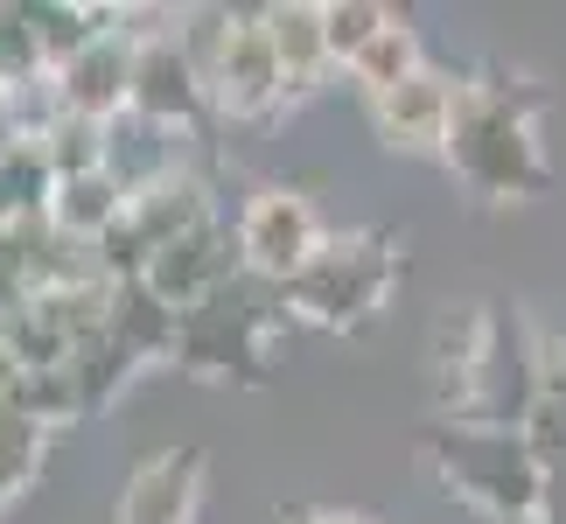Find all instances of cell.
Listing matches in <instances>:
<instances>
[{
	"instance_id": "obj_25",
	"label": "cell",
	"mask_w": 566,
	"mask_h": 524,
	"mask_svg": "<svg viewBox=\"0 0 566 524\" xmlns=\"http://www.w3.org/2000/svg\"><path fill=\"white\" fill-rule=\"evenodd\" d=\"M231 29H238V8H182L176 14V42H182V56L196 63V71H203V84H210L217 63H224Z\"/></svg>"
},
{
	"instance_id": "obj_2",
	"label": "cell",
	"mask_w": 566,
	"mask_h": 524,
	"mask_svg": "<svg viewBox=\"0 0 566 524\" xmlns=\"http://www.w3.org/2000/svg\"><path fill=\"white\" fill-rule=\"evenodd\" d=\"M420 454L441 475L454 504H469L490 524H538L546 517V469L532 462L517 427H483V420H427Z\"/></svg>"
},
{
	"instance_id": "obj_31",
	"label": "cell",
	"mask_w": 566,
	"mask_h": 524,
	"mask_svg": "<svg viewBox=\"0 0 566 524\" xmlns=\"http://www.w3.org/2000/svg\"><path fill=\"white\" fill-rule=\"evenodd\" d=\"M0 364H8V315H0Z\"/></svg>"
},
{
	"instance_id": "obj_20",
	"label": "cell",
	"mask_w": 566,
	"mask_h": 524,
	"mask_svg": "<svg viewBox=\"0 0 566 524\" xmlns=\"http://www.w3.org/2000/svg\"><path fill=\"white\" fill-rule=\"evenodd\" d=\"M105 168H113L126 182V196H134V189L155 182V175L176 168V134H168V126H147L134 113H119L113 119V147H105Z\"/></svg>"
},
{
	"instance_id": "obj_5",
	"label": "cell",
	"mask_w": 566,
	"mask_h": 524,
	"mask_svg": "<svg viewBox=\"0 0 566 524\" xmlns=\"http://www.w3.org/2000/svg\"><path fill=\"white\" fill-rule=\"evenodd\" d=\"M210 113L224 126H266L287 113V84H280V56L266 35V8H238L231 50L210 71Z\"/></svg>"
},
{
	"instance_id": "obj_3",
	"label": "cell",
	"mask_w": 566,
	"mask_h": 524,
	"mask_svg": "<svg viewBox=\"0 0 566 524\" xmlns=\"http://www.w3.org/2000/svg\"><path fill=\"white\" fill-rule=\"evenodd\" d=\"M287 287L259 273H238L224 294L182 315L176 329V370L203 385H266L273 378V343L287 329Z\"/></svg>"
},
{
	"instance_id": "obj_4",
	"label": "cell",
	"mask_w": 566,
	"mask_h": 524,
	"mask_svg": "<svg viewBox=\"0 0 566 524\" xmlns=\"http://www.w3.org/2000/svg\"><path fill=\"white\" fill-rule=\"evenodd\" d=\"M406 273V238L399 231H329L322 252L287 280V315L308 329L350 336L385 315L391 287Z\"/></svg>"
},
{
	"instance_id": "obj_10",
	"label": "cell",
	"mask_w": 566,
	"mask_h": 524,
	"mask_svg": "<svg viewBox=\"0 0 566 524\" xmlns=\"http://www.w3.org/2000/svg\"><path fill=\"white\" fill-rule=\"evenodd\" d=\"M454 92H462V77L454 71H412L399 92H385L364 105V119H371L378 147L391 155H441L448 147V119H454Z\"/></svg>"
},
{
	"instance_id": "obj_16",
	"label": "cell",
	"mask_w": 566,
	"mask_h": 524,
	"mask_svg": "<svg viewBox=\"0 0 566 524\" xmlns=\"http://www.w3.org/2000/svg\"><path fill=\"white\" fill-rule=\"evenodd\" d=\"M113 343L126 349L134 364H176V329H182V315L168 308V301L147 287V280H134V287H119L113 294Z\"/></svg>"
},
{
	"instance_id": "obj_18",
	"label": "cell",
	"mask_w": 566,
	"mask_h": 524,
	"mask_svg": "<svg viewBox=\"0 0 566 524\" xmlns=\"http://www.w3.org/2000/svg\"><path fill=\"white\" fill-rule=\"evenodd\" d=\"M63 370H71V391H77V412L92 420V412H105L119 399V385L134 378V357L113 343V329H98V336H77L71 343V357H63Z\"/></svg>"
},
{
	"instance_id": "obj_24",
	"label": "cell",
	"mask_w": 566,
	"mask_h": 524,
	"mask_svg": "<svg viewBox=\"0 0 566 524\" xmlns=\"http://www.w3.org/2000/svg\"><path fill=\"white\" fill-rule=\"evenodd\" d=\"M105 147H113V126H98V119H77V113H71L50 140H42V155H50L56 182H71V175L105 168Z\"/></svg>"
},
{
	"instance_id": "obj_29",
	"label": "cell",
	"mask_w": 566,
	"mask_h": 524,
	"mask_svg": "<svg viewBox=\"0 0 566 524\" xmlns=\"http://www.w3.org/2000/svg\"><path fill=\"white\" fill-rule=\"evenodd\" d=\"M280 524H378V517H357V511H280Z\"/></svg>"
},
{
	"instance_id": "obj_17",
	"label": "cell",
	"mask_w": 566,
	"mask_h": 524,
	"mask_svg": "<svg viewBox=\"0 0 566 524\" xmlns=\"http://www.w3.org/2000/svg\"><path fill=\"white\" fill-rule=\"evenodd\" d=\"M412 71H427V50H420V29H412L406 14H391L385 29L364 42V56L343 71V84L371 105V98H385V92H399V84L412 77Z\"/></svg>"
},
{
	"instance_id": "obj_1",
	"label": "cell",
	"mask_w": 566,
	"mask_h": 524,
	"mask_svg": "<svg viewBox=\"0 0 566 524\" xmlns=\"http://www.w3.org/2000/svg\"><path fill=\"white\" fill-rule=\"evenodd\" d=\"M546 113H553V92L538 77L483 63L454 92L441 161L462 175V189L475 203H532V196L553 189V161H546V140H538Z\"/></svg>"
},
{
	"instance_id": "obj_8",
	"label": "cell",
	"mask_w": 566,
	"mask_h": 524,
	"mask_svg": "<svg viewBox=\"0 0 566 524\" xmlns=\"http://www.w3.org/2000/svg\"><path fill=\"white\" fill-rule=\"evenodd\" d=\"M203 483H210V454L196 441L155 448V454L134 462V475H126L113 524H196L203 517Z\"/></svg>"
},
{
	"instance_id": "obj_7",
	"label": "cell",
	"mask_w": 566,
	"mask_h": 524,
	"mask_svg": "<svg viewBox=\"0 0 566 524\" xmlns=\"http://www.w3.org/2000/svg\"><path fill=\"white\" fill-rule=\"evenodd\" d=\"M322 217L301 189H259L245 210H238V252H245V273L259 280H287L308 266V259L322 252Z\"/></svg>"
},
{
	"instance_id": "obj_9",
	"label": "cell",
	"mask_w": 566,
	"mask_h": 524,
	"mask_svg": "<svg viewBox=\"0 0 566 524\" xmlns=\"http://www.w3.org/2000/svg\"><path fill=\"white\" fill-rule=\"evenodd\" d=\"M245 273V252H238V224H203V231H189L176 238V245H161L155 252V266H147V287H155L176 315L189 308H203L210 294H224L231 280Z\"/></svg>"
},
{
	"instance_id": "obj_11",
	"label": "cell",
	"mask_w": 566,
	"mask_h": 524,
	"mask_svg": "<svg viewBox=\"0 0 566 524\" xmlns=\"http://www.w3.org/2000/svg\"><path fill=\"white\" fill-rule=\"evenodd\" d=\"M126 224H134L147 245H176V238H189V231H203V224H217V196H210V175H196V168H168V175H155L147 189H134L126 196Z\"/></svg>"
},
{
	"instance_id": "obj_13",
	"label": "cell",
	"mask_w": 566,
	"mask_h": 524,
	"mask_svg": "<svg viewBox=\"0 0 566 524\" xmlns=\"http://www.w3.org/2000/svg\"><path fill=\"white\" fill-rule=\"evenodd\" d=\"M266 35L280 56V84H287V105L315 98L322 84L336 77L329 63V35H322V0H273L266 8Z\"/></svg>"
},
{
	"instance_id": "obj_27",
	"label": "cell",
	"mask_w": 566,
	"mask_h": 524,
	"mask_svg": "<svg viewBox=\"0 0 566 524\" xmlns=\"http://www.w3.org/2000/svg\"><path fill=\"white\" fill-rule=\"evenodd\" d=\"M517 433H525V448H532V462L546 469V475H566V406H553L546 391L525 406V420H517Z\"/></svg>"
},
{
	"instance_id": "obj_22",
	"label": "cell",
	"mask_w": 566,
	"mask_h": 524,
	"mask_svg": "<svg viewBox=\"0 0 566 524\" xmlns=\"http://www.w3.org/2000/svg\"><path fill=\"white\" fill-rule=\"evenodd\" d=\"M385 21H391V8H378V0H322V35H329V63H336V77L364 56V42H371Z\"/></svg>"
},
{
	"instance_id": "obj_19",
	"label": "cell",
	"mask_w": 566,
	"mask_h": 524,
	"mask_svg": "<svg viewBox=\"0 0 566 524\" xmlns=\"http://www.w3.org/2000/svg\"><path fill=\"white\" fill-rule=\"evenodd\" d=\"M71 357V329H63L56 301L50 294H21L8 308V364L21 370H56Z\"/></svg>"
},
{
	"instance_id": "obj_15",
	"label": "cell",
	"mask_w": 566,
	"mask_h": 524,
	"mask_svg": "<svg viewBox=\"0 0 566 524\" xmlns=\"http://www.w3.org/2000/svg\"><path fill=\"white\" fill-rule=\"evenodd\" d=\"M126 217V182L113 168H92V175H71V182H56V203H50V224L71 238V245L92 252L105 231H113Z\"/></svg>"
},
{
	"instance_id": "obj_14",
	"label": "cell",
	"mask_w": 566,
	"mask_h": 524,
	"mask_svg": "<svg viewBox=\"0 0 566 524\" xmlns=\"http://www.w3.org/2000/svg\"><path fill=\"white\" fill-rule=\"evenodd\" d=\"M21 14L35 29V50L50 63V77L63 63H77L98 35H113V21H126L119 8H84V0H21Z\"/></svg>"
},
{
	"instance_id": "obj_23",
	"label": "cell",
	"mask_w": 566,
	"mask_h": 524,
	"mask_svg": "<svg viewBox=\"0 0 566 524\" xmlns=\"http://www.w3.org/2000/svg\"><path fill=\"white\" fill-rule=\"evenodd\" d=\"M14 412H29V420L35 427H77L84 420V412H77V391H71V370H21V378H14Z\"/></svg>"
},
{
	"instance_id": "obj_21",
	"label": "cell",
	"mask_w": 566,
	"mask_h": 524,
	"mask_svg": "<svg viewBox=\"0 0 566 524\" xmlns=\"http://www.w3.org/2000/svg\"><path fill=\"white\" fill-rule=\"evenodd\" d=\"M50 427H35L29 412H0V504H14L21 490L42 475V462H50Z\"/></svg>"
},
{
	"instance_id": "obj_12",
	"label": "cell",
	"mask_w": 566,
	"mask_h": 524,
	"mask_svg": "<svg viewBox=\"0 0 566 524\" xmlns=\"http://www.w3.org/2000/svg\"><path fill=\"white\" fill-rule=\"evenodd\" d=\"M56 84H63V105H71L77 119L113 126V119L126 113V92H134V29L98 35L77 63H63Z\"/></svg>"
},
{
	"instance_id": "obj_30",
	"label": "cell",
	"mask_w": 566,
	"mask_h": 524,
	"mask_svg": "<svg viewBox=\"0 0 566 524\" xmlns=\"http://www.w3.org/2000/svg\"><path fill=\"white\" fill-rule=\"evenodd\" d=\"M8 147H21V140H14V113H8V92H0V161H8Z\"/></svg>"
},
{
	"instance_id": "obj_6",
	"label": "cell",
	"mask_w": 566,
	"mask_h": 524,
	"mask_svg": "<svg viewBox=\"0 0 566 524\" xmlns=\"http://www.w3.org/2000/svg\"><path fill=\"white\" fill-rule=\"evenodd\" d=\"M126 113L147 126H168V134H196L203 126L210 84L182 56L176 29H134V92H126Z\"/></svg>"
},
{
	"instance_id": "obj_28",
	"label": "cell",
	"mask_w": 566,
	"mask_h": 524,
	"mask_svg": "<svg viewBox=\"0 0 566 524\" xmlns=\"http://www.w3.org/2000/svg\"><path fill=\"white\" fill-rule=\"evenodd\" d=\"M538 391H546L553 406H566V336L538 343Z\"/></svg>"
},
{
	"instance_id": "obj_26",
	"label": "cell",
	"mask_w": 566,
	"mask_h": 524,
	"mask_svg": "<svg viewBox=\"0 0 566 524\" xmlns=\"http://www.w3.org/2000/svg\"><path fill=\"white\" fill-rule=\"evenodd\" d=\"M35 77H50V63L35 50V29H29V14H21V0H8V8H0V92L35 84Z\"/></svg>"
}]
</instances>
